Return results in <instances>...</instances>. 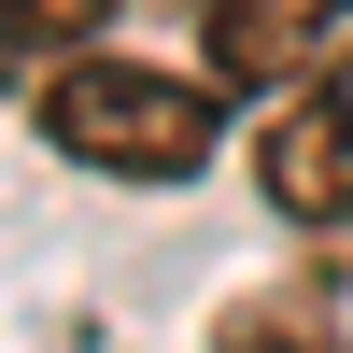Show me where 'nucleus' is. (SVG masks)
<instances>
[{
	"label": "nucleus",
	"mask_w": 353,
	"mask_h": 353,
	"mask_svg": "<svg viewBox=\"0 0 353 353\" xmlns=\"http://www.w3.org/2000/svg\"><path fill=\"white\" fill-rule=\"evenodd\" d=\"M28 113H43V141L71 170H99V184H198L226 141V85L212 71H156V57H57L43 85H28Z\"/></svg>",
	"instance_id": "f257e3e1"
},
{
	"label": "nucleus",
	"mask_w": 353,
	"mask_h": 353,
	"mask_svg": "<svg viewBox=\"0 0 353 353\" xmlns=\"http://www.w3.org/2000/svg\"><path fill=\"white\" fill-rule=\"evenodd\" d=\"M353 43V0H198V71L226 99H269V85H311Z\"/></svg>",
	"instance_id": "f03ea898"
},
{
	"label": "nucleus",
	"mask_w": 353,
	"mask_h": 353,
	"mask_svg": "<svg viewBox=\"0 0 353 353\" xmlns=\"http://www.w3.org/2000/svg\"><path fill=\"white\" fill-rule=\"evenodd\" d=\"M254 184H269V212H283V226L353 241V128L325 113V85H283V113L254 128Z\"/></svg>",
	"instance_id": "7ed1b4c3"
},
{
	"label": "nucleus",
	"mask_w": 353,
	"mask_h": 353,
	"mask_svg": "<svg viewBox=\"0 0 353 353\" xmlns=\"http://www.w3.org/2000/svg\"><path fill=\"white\" fill-rule=\"evenodd\" d=\"M212 353H353V325L325 297H297V283H269V297H226L212 311Z\"/></svg>",
	"instance_id": "20e7f679"
},
{
	"label": "nucleus",
	"mask_w": 353,
	"mask_h": 353,
	"mask_svg": "<svg viewBox=\"0 0 353 353\" xmlns=\"http://www.w3.org/2000/svg\"><path fill=\"white\" fill-rule=\"evenodd\" d=\"M99 28H113V0H0V57H28V71L85 57Z\"/></svg>",
	"instance_id": "39448f33"
},
{
	"label": "nucleus",
	"mask_w": 353,
	"mask_h": 353,
	"mask_svg": "<svg viewBox=\"0 0 353 353\" xmlns=\"http://www.w3.org/2000/svg\"><path fill=\"white\" fill-rule=\"evenodd\" d=\"M311 85H325V113L353 128V43H339V57H325V71H311Z\"/></svg>",
	"instance_id": "423d86ee"
}]
</instances>
